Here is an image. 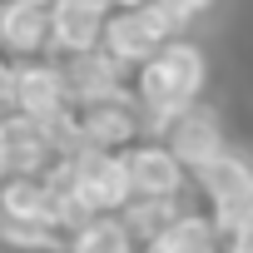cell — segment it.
<instances>
[{
    "instance_id": "obj_15",
    "label": "cell",
    "mask_w": 253,
    "mask_h": 253,
    "mask_svg": "<svg viewBox=\"0 0 253 253\" xmlns=\"http://www.w3.org/2000/svg\"><path fill=\"white\" fill-rule=\"evenodd\" d=\"M184 204H189V199H129V204L119 209V223L129 228V238L144 248V243H154V238L164 233V223H169Z\"/></svg>"
},
{
    "instance_id": "obj_20",
    "label": "cell",
    "mask_w": 253,
    "mask_h": 253,
    "mask_svg": "<svg viewBox=\"0 0 253 253\" xmlns=\"http://www.w3.org/2000/svg\"><path fill=\"white\" fill-rule=\"evenodd\" d=\"M25 5H50V0H25Z\"/></svg>"
},
{
    "instance_id": "obj_3",
    "label": "cell",
    "mask_w": 253,
    "mask_h": 253,
    "mask_svg": "<svg viewBox=\"0 0 253 253\" xmlns=\"http://www.w3.org/2000/svg\"><path fill=\"white\" fill-rule=\"evenodd\" d=\"M189 189L204 199V213H209L213 228L228 238V233L243 228L248 213H253V154H243V149L228 144L218 159H209V164L189 179Z\"/></svg>"
},
{
    "instance_id": "obj_8",
    "label": "cell",
    "mask_w": 253,
    "mask_h": 253,
    "mask_svg": "<svg viewBox=\"0 0 253 253\" xmlns=\"http://www.w3.org/2000/svg\"><path fill=\"white\" fill-rule=\"evenodd\" d=\"M70 109V94H65V75H60V60L45 55V60H20L15 65V99H10V114H25V119H50Z\"/></svg>"
},
{
    "instance_id": "obj_13",
    "label": "cell",
    "mask_w": 253,
    "mask_h": 253,
    "mask_svg": "<svg viewBox=\"0 0 253 253\" xmlns=\"http://www.w3.org/2000/svg\"><path fill=\"white\" fill-rule=\"evenodd\" d=\"M139 253H223V233L213 228V218H209L204 209L184 204V209L164 223V233H159L154 243H144Z\"/></svg>"
},
{
    "instance_id": "obj_14",
    "label": "cell",
    "mask_w": 253,
    "mask_h": 253,
    "mask_svg": "<svg viewBox=\"0 0 253 253\" xmlns=\"http://www.w3.org/2000/svg\"><path fill=\"white\" fill-rule=\"evenodd\" d=\"M65 253H139V243L119 223V213H89L65 238Z\"/></svg>"
},
{
    "instance_id": "obj_19",
    "label": "cell",
    "mask_w": 253,
    "mask_h": 253,
    "mask_svg": "<svg viewBox=\"0 0 253 253\" xmlns=\"http://www.w3.org/2000/svg\"><path fill=\"white\" fill-rule=\"evenodd\" d=\"M109 10H134V5H149V0H104Z\"/></svg>"
},
{
    "instance_id": "obj_2",
    "label": "cell",
    "mask_w": 253,
    "mask_h": 253,
    "mask_svg": "<svg viewBox=\"0 0 253 253\" xmlns=\"http://www.w3.org/2000/svg\"><path fill=\"white\" fill-rule=\"evenodd\" d=\"M179 35H189L159 0H149V5H134V10H109L104 15V30H99V50L119 65V70H139V65H149L169 40H179Z\"/></svg>"
},
{
    "instance_id": "obj_18",
    "label": "cell",
    "mask_w": 253,
    "mask_h": 253,
    "mask_svg": "<svg viewBox=\"0 0 253 253\" xmlns=\"http://www.w3.org/2000/svg\"><path fill=\"white\" fill-rule=\"evenodd\" d=\"M223 253H253V218H248L243 228H233V233L223 238Z\"/></svg>"
},
{
    "instance_id": "obj_5",
    "label": "cell",
    "mask_w": 253,
    "mask_h": 253,
    "mask_svg": "<svg viewBox=\"0 0 253 253\" xmlns=\"http://www.w3.org/2000/svg\"><path fill=\"white\" fill-rule=\"evenodd\" d=\"M119 159L129 174V199H189V174L159 139H134Z\"/></svg>"
},
{
    "instance_id": "obj_7",
    "label": "cell",
    "mask_w": 253,
    "mask_h": 253,
    "mask_svg": "<svg viewBox=\"0 0 253 253\" xmlns=\"http://www.w3.org/2000/svg\"><path fill=\"white\" fill-rule=\"evenodd\" d=\"M60 75H65V94L70 104H99V99H114L129 89V70H119L99 45L94 50H80V55H60Z\"/></svg>"
},
{
    "instance_id": "obj_21",
    "label": "cell",
    "mask_w": 253,
    "mask_h": 253,
    "mask_svg": "<svg viewBox=\"0 0 253 253\" xmlns=\"http://www.w3.org/2000/svg\"><path fill=\"white\" fill-rule=\"evenodd\" d=\"M248 218H253V213H248Z\"/></svg>"
},
{
    "instance_id": "obj_10",
    "label": "cell",
    "mask_w": 253,
    "mask_h": 253,
    "mask_svg": "<svg viewBox=\"0 0 253 253\" xmlns=\"http://www.w3.org/2000/svg\"><path fill=\"white\" fill-rule=\"evenodd\" d=\"M55 164V149L45 129L25 114H0V179L15 174H45Z\"/></svg>"
},
{
    "instance_id": "obj_11",
    "label": "cell",
    "mask_w": 253,
    "mask_h": 253,
    "mask_svg": "<svg viewBox=\"0 0 253 253\" xmlns=\"http://www.w3.org/2000/svg\"><path fill=\"white\" fill-rule=\"evenodd\" d=\"M104 0H50V55H80L99 45L104 30Z\"/></svg>"
},
{
    "instance_id": "obj_16",
    "label": "cell",
    "mask_w": 253,
    "mask_h": 253,
    "mask_svg": "<svg viewBox=\"0 0 253 253\" xmlns=\"http://www.w3.org/2000/svg\"><path fill=\"white\" fill-rule=\"evenodd\" d=\"M159 5H164V10H169V15H174V20L184 25V30H189L194 20H204V15H209V10L218 5V0H159Z\"/></svg>"
},
{
    "instance_id": "obj_4",
    "label": "cell",
    "mask_w": 253,
    "mask_h": 253,
    "mask_svg": "<svg viewBox=\"0 0 253 253\" xmlns=\"http://www.w3.org/2000/svg\"><path fill=\"white\" fill-rule=\"evenodd\" d=\"M159 144L184 164V174L194 179L209 159H218L223 149H228V134H223V109L218 104H209V99H199V104H189V109H179L164 129H159Z\"/></svg>"
},
{
    "instance_id": "obj_12",
    "label": "cell",
    "mask_w": 253,
    "mask_h": 253,
    "mask_svg": "<svg viewBox=\"0 0 253 253\" xmlns=\"http://www.w3.org/2000/svg\"><path fill=\"white\" fill-rule=\"evenodd\" d=\"M60 189L45 174H15L0 179V223H55Z\"/></svg>"
},
{
    "instance_id": "obj_9",
    "label": "cell",
    "mask_w": 253,
    "mask_h": 253,
    "mask_svg": "<svg viewBox=\"0 0 253 253\" xmlns=\"http://www.w3.org/2000/svg\"><path fill=\"white\" fill-rule=\"evenodd\" d=\"M0 55L5 60H45L50 55V5L0 0Z\"/></svg>"
},
{
    "instance_id": "obj_6",
    "label": "cell",
    "mask_w": 253,
    "mask_h": 253,
    "mask_svg": "<svg viewBox=\"0 0 253 253\" xmlns=\"http://www.w3.org/2000/svg\"><path fill=\"white\" fill-rule=\"evenodd\" d=\"M75 134H80L84 149H109V154H119V149H129L134 139H144L139 109H134L129 89L114 94V99H99V104H80L75 109Z\"/></svg>"
},
{
    "instance_id": "obj_1",
    "label": "cell",
    "mask_w": 253,
    "mask_h": 253,
    "mask_svg": "<svg viewBox=\"0 0 253 253\" xmlns=\"http://www.w3.org/2000/svg\"><path fill=\"white\" fill-rule=\"evenodd\" d=\"M209 89V55L199 40L179 35L169 40L149 65H139L129 75V99L139 109V129L144 139H159V129L189 104H199Z\"/></svg>"
},
{
    "instance_id": "obj_17",
    "label": "cell",
    "mask_w": 253,
    "mask_h": 253,
    "mask_svg": "<svg viewBox=\"0 0 253 253\" xmlns=\"http://www.w3.org/2000/svg\"><path fill=\"white\" fill-rule=\"evenodd\" d=\"M10 99H15V60L0 55V114H10Z\"/></svg>"
}]
</instances>
